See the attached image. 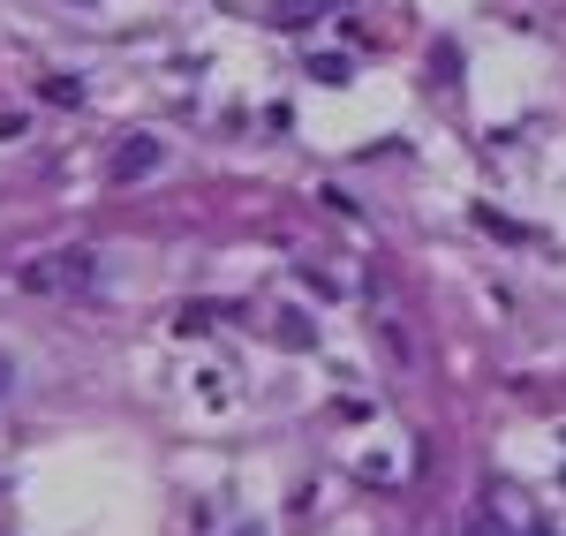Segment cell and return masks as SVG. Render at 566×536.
Here are the masks:
<instances>
[{
	"mask_svg": "<svg viewBox=\"0 0 566 536\" xmlns=\"http://www.w3.org/2000/svg\"><path fill=\"white\" fill-rule=\"evenodd\" d=\"M159 167H167V144H159V136H129V144L106 159V181H122V189H129V181L159 175Z\"/></svg>",
	"mask_w": 566,
	"mask_h": 536,
	"instance_id": "cell-1",
	"label": "cell"
},
{
	"mask_svg": "<svg viewBox=\"0 0 566 536\" xmlns=\"http://www.w3.org/2000/svg\"><path fill=\"white\" fill-rule=\"evenodd\" d=\"M325 8H340V0H280V8H272V23H280V31H295V23H317Z\"/></svg>",
	"mask_w": 566,
	"mask_h": 536,
	"instance_id": "cell-2",
	"label": "cell"
},
{
	"mask_svg": "<svg viewBox=\"0 0 566 536\" xmlns=\"http://www.w3.org/2000/svg\"><path fill=\"white\" fill-rule=\"evenodd\" d=\"M310 76H317V84H348L355 61H348V53H310Z\"/></svg>",
	"mask_w": 566,
	"mask_h": 536,
	"instance_id": "cell-3",
	"label": "cell"
},
{
	"mask_svg": "<svg viewBox=\"0 0 566 536\" xmlns=\"http://www.w3.org/2000/svg\"><path fill=\"white\" fill-rule=\"evenodd\" d=\"M45 98H53V106H76L84 84H76V76H45Z\"/></svg>",
	"mask_w": 566,
	"mask_h": 536,
	"instance_id": "cell-4",
	"label": "cell"
},
{
	"mask_svg": "<svg viewBox=\"0 0 566 536\" xmlns=\"http://www.w3.org/2000/svg\"><path fill=\"white\" fill-rule=\"evenodd\" d=\"M15 129H23V122H15V114H0V136H15Z\"/></svg>",
	"mask_w": 566,
	"mask_h": 536,
	"instance_id": "cell-5",
	"label": "cell"
},
{
	"mask_svg": "<svg viewBox=\"0 0 566 536\" xmlns=\"http://www.w3.org/2000/svg\"><path fill=\"white\" fill-rule=\"evenodd\" d=\"M234 536H264V529H258V522H250V529H234Z\"/></svg>",
	"mask_w": 566,
	"mask_h": 536,
	"instance_id": "cell-6",
	"label": "cell"
},
{
	"mask_svg": "<svg viewBox=\"0 0 566 536\" xmlns=\"http://www.w3.org/2000/svg\"><path fill=\"white\" fill-rule=\"evenodd\" d=\"M0 393H8V362H0Z\"/></svg>",
	"mask_w": 566,
	"mask_h": 536,
	"instance_id": "cell-7",
	"label": "cell"
}]
</instances>
